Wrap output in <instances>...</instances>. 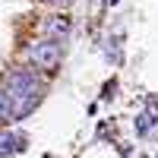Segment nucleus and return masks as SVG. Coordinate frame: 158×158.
Listing matches in <instances>:
<instances>
[{
  "label": "nucleus",
  "mask_w": 158,
  "mask_h": 158,
  "mask_svg": "<svg viewBox=\"0 0 158 158\" xmlns=\"http://www.w3.org/2000/svg\"><path fill=\"white\" fill-rule=\"evenodd\" d=\"M44 29H48V35L54 38V41H63V38L70 35V19L67 16H51L44 22Z\"/></svg>",
  "instance_id": "20e7f679"
},
{
  "label": "nucleus",
  "mask_w": 158,
  "mask_h": 158,
  "mask_svg": "<svg viewBox=\"0 0 158 158\" xmlns=\"http://www.w3.org/2000/svg\"><path fill=\"white\" fill-rule=\"evenodd\" d=\"M6 95L10 98H41V79L29 67H16L6 73Z\"/></svg>",
  "instance_id": "f257e3e1"
},
{
  "label": "nucleus",
  "mask_w": 158,
  "mask_h": 158,
  "mask_svg": "<svg viewBox=\"0 0 158 158\" xmlns=\"http://www.w3.org/2000/svg\"><path fill=\"white\" fill-rule=\"evenodd\" d=\"M6 120H13V108H10L6 89H0V123H6Z\"/></svg>",
  "instance_id": "39448f33"
},
{
  "label": "nucleus",
  "mask_w": 158,
  "mask_h": 158,
  "mask_svg": "<svg viewBox=\"0 0 158 158\" xmlns=\"http://www.w3.org/2000/svg\"><path fill=\"white\" fill-rule=\"evenodd\" d=\"M25 146H29V139H25L22 133H0V158L25 152Z\"/></svg>",
  "instance_id": "7ed1b4c3"
},
{
  "label": "nucleus",
  "mask_w": 158,
  "mask_h": 158,
  "mask_svg": "<svg viewBox=\"0 0 158 158\" xmlns=\"http://www.w3.org/2000/svg\"><path fill=\"white\" fill-rule=\"evenodd\" d=\"M155 158H158V152H155Z\"/></svg>",
  "instance_id": "0eeeda50"
},
{
  "label": "nucleus",
  "mask_w": 158,
  "mask_h": 158,
  "mask_svg": "<svg viewBox=\"0 0 158 158\" xmlns=\"http://www.w3.org/2000/svg\"><path fill=\"white\" fill-rule=\"evenodd\" d=\"M44 3H54V6H67L70 0H44Z\"/></svg>",
  "instance_id": "423d86ee"
},
{
  "label": "nucleus",
  "mask_w": 158,
  "mask_h": 158,
  "mask_svg": "<svg viewBox=\"0 0 158 158\" xmlns=\"http://www.w3.org/2000/svg\"><path fill=\"white\" fill-rule=\"evenodd\" d=\"M29 57H32L35 67L54 70L57 63H60V57H63V48H60V41H54V38H48V41H35L29 48Z\"/></svg>",
  "instance_id": "f03ea898"
}]
</instances>
